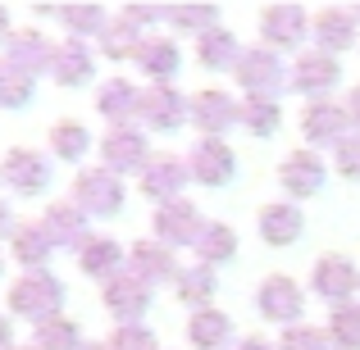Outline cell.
<instances>
[{
    "label": "cell",
    "instance_id": "e575fe53",
    "mask_svg": "<svg viewBox=\"0 0 360 350\" xmlns=\"http://www.w3.org/2000/svg\"><path fill=\"white\" fill-rule=\"evenodd\" d=\"M278 100H264V96H246V105H242V128L246 132H255V137H274L278 132Z\"/></svg>",
    "mask_w": 360,
    "mask_h": 350
},
{
    "label": "cell",
    "instance_id": "484cf974",
    "mask_svg": "<svg viewBox=\"0 0 360 350\" xmlns=\"http://www.w3.org/2000/svg\"><path fill=\"white\" fill-rule=\"evenodd\" d=\"M78 264H82V273H91V278H115L119 264H123V250H119V241H110V236H87V241L78 245Z\"/></svg>",
    "mask_w": 360,
    "mask_h": 350
},
{
    "label": "cell",
    "instance_id": "ac0fdd59",
    "mask_svg": "<svg viewBox=\"0 0 360 350\" xmlns=\"http://www.w3.org/2000/svg\"><path fill=\"white\" fill-rule=\"evenodd\" d=\"M278 177H283V187H288V196H315L319 187H324V159L310 155V150H297V155L283 159Z\"/></svg>",
    "mask_w": 360,
    "mask_h": 350
},
{
    "label": "cell",
    "instance_id": "b9f144b4",
    "mask_svg": "<svg viewBox=\"0 0 360 350\" xmlns=\"http://www.w3.org/2000/svg\"><path fill=\"white\" fill-rule=\"evenodd\" d=\"M333 164L342 177H360V132H347L333 146Z\"/></svg>",
    "mask_w": 360,
    "mask_h": 350
},
{
    "label": "cell",
    "instance_id": "681fc988",
    "mask_svg": "<svg viewBox=\"0 0 360 350\" xmlns=\"http://www.w3.org/2000/svg\"><path fill=\"white\" fill-rule=\"evenodd\" d=\"M78 350H110V346H101V342H82Z\"/></svg>",
    "mask_w": 360,
    "mask_h": 350
},
{
    "label": "cell",
    "instance_id": "277c9868",
    "mask_svg": "<svg viewBox=\"0 0 360 350\" xmlns=\"http://www.w3.org/2000/svg\"><path fill=\"white\" fill-rule=\"evenodd\" d=\"M187 119H192L205 137H224V128L242 123V105L229 96V91L205 87V91H196V96L187 100Z\"/></svg>",
    "mask_w": 360,
    "mask_h": 350
},
{
    "label": "cell",
    "instance_id": "ffe728a7",
    "mask_svg": "<svg viewBox=\"0 0 360 350\" xmlns=\"http://www.w3.org/2000/svg\"><path fill=\"white\" fill-rule=\"evenodd\" d=\"M137 105H141V91L132 87V82H123V78H110L105 87H101V96H96V109L115 123V128H128V123L137 119Z\"/></svg>",
    "mask_w": 360,
    "mask_h": 350
},
{
    "label": "cell",
    "instance_id": "8d00e7d4",
    "mask_svg": "<svg viewBox=\"0 0 360 350\" xmlns=\"http://www.w3.org/2000/svg\"><path fill=\"white\" fill-rule=\"evenodd\" d=\"M165 23L205 36L210 27H219V9H214V5H174V9H165Z\"/></svg>",
    "mask_w": 360,
    "mask_h": 350
},
{
    "label": "cell",
    "instance_id": "ab89813d",
    "mask_svg": "<svg viewBox=\"0 0 360 350\" xmlns=\"http://www.w3.org/2000/svg\"><path fill=\"white\" fill-rule=\"evenodd\" d=\"M328 346H333V342H328L324 328L297 323V328H288V332H283V346L278 350H328Z\"/></svg>",
    "mask_w": 360,
    "mask_h": 350
},
{
    "label": "cell",
    "instance_id": "d6a6232c",
    "mask_svg": "<svg viewBox=\"0 0 360 350\" xmlns=\"http://www.w3.org/2000/svg\"><path fill=\"white\" fill-rule=\"evenodd\" d=\"M32 346L37 350H78L82 346V337H78V323L73 318H46V323H37L32 328Z\"/></svg>",
    "mask_w": 360,
    "mask_h": 350
},
{
    "label": "cell",
    "instance_id": "5bb4252c",
    "mask_svg": "<svg viewBox=\"0 0 360 350\" xmlns=\"http://www.w3.org/2000/svg\"><path fill=\"white\" fill-rule=\"evenodd\" d=\"M101 155H105V168L110 173H128V168H146V137L137 128H110L105 141H101Z\"/></svg>",
    "mask_w": 360,
    "mask_h": 350
},
{
    "label": "cell",
    "instance_id": "f35d334b",
    "mask_svg": "<svg viewBox=\"0 0 360 350\" xmlns=\"http://www.w3.org/2000/svg\"><path fill=\"white\" fill-rule=\"evenodd\" d=\"M55 18H60V23L69 27V32L78 36V41H82V36H87V32H105V23H110V18H105V9H96V5H78V9H55Z\"/></svg>",
    "mask_w": 360,
    "mask_h": 350
},
{
    "label": "cell",
    "instance_id": "4fadbf2b",
    "mask_svg": "<svg viewBox=\"0 0 360 350\" xmlns=\"http://www.w3.org/2000/svg\"><path fill=\"white\" fill-rule=\"evenodd\" d=\"M338 78H342V69H338V60L328 51H306L297 55V64H292L288 82L297 91H306V96H319V91H333Z\"/></svg>",
    "mask_w": 360,
    "mask_h": 350
},
{
    "label": "cell",
    "instance_id": "f5cc1de1",
    "mask_svg": "<svg viewBox=\"0 0 360 350\" xmlns=\"http://www.w3.org/2000/svg\"><path fill=\"white\" fill-rule=\"evenodd\" d=\"M352 14H356V23H360V9H352Z\"/></svg>",
    "mask_w": 360,
    "mask_h": 350
},
{
    "label": "cell",
    "instance_id": "7dc6e473",
    "mask_svg": "<svg viewBox=\"0 0 360 350\" xmlns=\"http://www.w3.org/2000/svg\"><path fill=\"white\" fill-rule=\"evenodd\" d=\"M14 36V27H9V9H0V41H9Z\"/></svg>",
    "mask_w": 360,
    "mask_h": 350
},
{
    "label": "cell",
    "instance_id": "9a60e30c",
    "mask_svg": "<svg viewBox=\"0 0 360 350\" xmlns=\"http://www.w3.org/2000/svg\"><path fill=\"white\" fill-rule=\"evenodd\" d=\"M347 105H333V100H310L306 105V114H301V132H306L310 141H319V146H324V141H342L347 137Z\"/></svg>",
    "mask_w": 360,
    "mask_h": 350
},
{
    "label": "cell",
    "instance_id": "c3c4849f",
    "mask_svg": "<svg viewBox=\"0 0 360 350\" xmlns=\"http://www.w3.org/2000/svg\"><path fill=\"white\" fill-rule=\"evenodd\" d=\"M238 350H274V346H269V342H260V337H246Z\"/></svg>",
    "mask_w": 360,
    "mask_h": 350
},
{
    "label": "cell",
    "instance_id": "816d5d0a",
    "mask_svg": "<svg viewBox=\"0 0 360 350\" xmlns=\"http://www.w3.org/2000/svg\"><path fill=\"white\" fill-rule=\"evenodd\" d=\"M0 273H5V255H0Z\"/></svg>",
    "mask_w": 360,
    "mask_h": 350
},
{
    "label": "cell",
    "instance_id": "d4e9b609",
    "mask_svg": "<svg viewBox=\"0 0 360 350\" xmlns=\"http://www.w3.org/2000/svg\"><path fill=\"white\" fill-rule=\"evenodd\" d=\"M9 255H14L18 264H23L27 273H37L46 260H51V241H46L41 223H18L14 236H9Z\"/></svg>",
    "mask_w": 360,
    "mask_h": 350
},
{
    "label": "cell",
    "instance_id": "4dcf8cb0",
    "mask_svg": "<svg viewBox=\"0 0 360 350\" xmlns=\"http://www.w3.org/2000/svg\"><path fill=\"white\" fill-rule=\"evenodd\" d=\"M196 255H201V264H224L238 255V232L229 228V223H205L201 236H196Z\"/></svg>",
    "mask_w": 360,
    "mask_h": 350
},
{
    "label": "cell",
    "instance_id": "f546056e",
    "mask_svg": "<svg viewBox=\"0 0 360 350\" xmlns=\"http://www.w3.org/2000/svg\"><path fill=\"white\" fill-rule=\"evenodd\" d=\"M146 46V32L141 27H132L128 18H115V23H105V32H101V51L110 55V60H137V51Z\"/></svg>",
    "mask_w": 360,
    "mask_h": 350
},
{
    "label": "cell",
    "instance_id": "5b68a950",
    "mask_svg": "<svg viewBox=\"0 0 360 350\" xmlns=\"http://www.w3.org/2000/svg\"><path fill=\"white\" fill-rule=\"evenodd\" d=\"M201 210H196L192 201H183V196H178V201H165L155 210V236H160V245H169V250H174V245H196V236H201Z\"/></svg>",
    "mask_w": 360,
    "mask_h": 350
},
{
    "label": "cell",
    "instance_id": "7c38bea8",
    "mask_svg": "<svg viewBox=\"0 0 360 350\" xmlns=\"http://www.w3.org/2000/svg\"><path fill=\"white\" fill-rule=\"evenodd\" d=\"M183 182H187V164L178 155H150L146 168H141V196L150 201H178L183 196Z\"/></svg>",
    "mask_w": 360,
    "mask_h": 350
},
{
    "label": "cell",
    "instance_id": "cb8c5ba5",
    "mask_svg": "<svg viewBox=\"0 0 360 350\" xmlns=\"http://www.w3.org/2000/svg\"><path fill=\"white\" fill-rule=\"evenodd\" d=\"M315 36H319V51H347L356 41V14L352 9H319Z\"/></svg>",
    "mask_w": 360,
    "mask_h": 350
},
{
    "label": "cell",
    "instance_id": "7402d4cb",
    "mask_svg": "<svg viewBox=\"0 0 360 350\" xmlns=\"http://www.w3.org/2000/svg\"><path fill=\"white\" fill-rule=\"evenodd\" d=\"M132 273L141 282H165V278H178V264H174V250L160 241H137L132 245Z\"/></svg>",
    "mask_w": 360,
    "mask_h": 350
},
{
    "label": "cell",
    "instance_id": "8fae6325",
    "mask_svg": "<svg viewBox=\"0 0 360 350\" xmlns=\"http://www.w3.org/2000/svg\"><path fill=\"white\" fill-rule=\"evenodd\" d=\"M255 305H260V314L274 318V323H297L301 309H306V300H301V287H297L292 278L274 273V278L260 282V291H255Z\"/></svg>",
    "mask_w": 360,
    "mask_h": 350
},
{
    "label": "cell",
    "instance_id": "bcb514c9",
    "mask_svg": "<svg viewBox=\"0 0 360 350\" xmlns=\"http://www.w3.org/2000/svg\"><path fill=\"white\" fill-rule=\"evenodd\" d=\"M0 350H14V328H9L5 314H0Z\"/></svg>",
    "mask_w": 360,
    "mask_h": 350
},
{
    "label": "cell",
    "instance_id": "e0dca14e",
    "mask_svg": "<svg viewBox=\"0 0 360 350\" xmlns=\"http://www.w3.org/2000/svg\"><path fill=\"white\" fill-rule=\"evenodd\" d=\"M51 55H55V46H46V36L37 32V27H23V32H14L5 41V60L14 64V69H23V73H41V69H51Z\"/></svg>",
    "mask_w": 360,
    "mask_h": 350
},
{
    "label": "cell",
    "instance_id": "6da1fadb",
    "mask_svg": "<svg viewBox=\"0 0 360 350\" xmlns=\"http://www.w3.org/2000/svg\"><path fill=\"white\" fill-rule=\"evenodd\" d=\"M64 305V282L51 278L46 269L37 273H23V278L9 287V309L23 318H32V323H46V318H55Z\"/></svg>",
    "mask_w": 360,
    "mask_h": 350
},
{
    "label": "cell",
    "instance_id": "74e56055",
    "mask_svg": "<svg viewBox=\"0 0 360 350\" xmlns=\"http://www.w3.org/2000/svg\"><path fill=\"white\" fill-rule=\"evenodd\" d=\"M328 342L338 350H360V305H342L328 318Z\"/></svg>",
    "mask_w": 360,
    "mask_h": 350
},
{
    "label": "cell",
    "instance_id": "8992f818",
    "mask_svg": "<svg viewBox=\"0 0 360 350\" xmlns=\"http://www.w3.org/2000/svg\"><path fill=\"white\" fill-rule=\"evenodd\" d=\"M233 168H238V159H233V146L224 137H201L187 155V173L205 187H224L233 177Z\"/></svg>",
    "mask_w": 360,
    "mask_h": 350
},
{
    "label": "cell",
    "instance_id": "30bf717a",
    "mask_svg": "<svg viewBox=\"0 0 360 350\" xmlns=\"http://www.w3.org/2000/svg\"><path fill=\"white\" fill-rule=\"evenodd\" d=\"M315 291L328 300V305H352V296L360 291V273L352 269V260H342V255H324V260L315 264Z\"/></svg>",
    "mask_w": 360,
    "mask_h": 350
},
{
    "label": "cell",
    "instance_id": "9c48e42d",
    "mask_svg": "<svg viewBox=\"0 0 360 350\" xmlns=\"http://www.w3.org/2000/svg\"><path fill=\"white\" fill-rule=\"evenodd\" d=\"M101 300H105V309H110V314H119L123 323H137V314L150 305V287H146V282H141L132 269H119L115 278H105Z\"/></svg>",
    "mask_w": 360,
    "mask_h": 350
},
{
    "label": "cell",
    "instance_id": "1f68e13d",
    "mask_svg": "<svg viewBox=\"0 0 360 350\" xmlns=\"http://www.w3.org/2000/svg\"><path fill=\"white\" fill-rule=\"evenodd\" d=\"M37 91V78L23 69H14L9 60H0V109H23Z\"/></svg>",
    "mask_w": 360,
    "mask_h": 350
},
{
    "label": "cell",
    "instance_id": "ee69618b",
    "mask_svg": "<svg viewBox=\"0 0 360 350\" xmlns=\"http://www.w3.org/2000/svg\"><path fill=\"white\" fill-rule=\"evenodd\" d=\"M14 228H18V223H14V214H9V205L0 201V236H14Z\"/></svg>",
    "mask_w": 360,
    "mask_h": 350
},
{
    "label": "cell",
    "instance_id": "ba28073f",
    "mask_svg": "<svg viewBox=\"0 0 360 350\" xmlns=\"http://www.w3.org/2000/svg\"><path fill=\"white\" fill-rule=\"evenodd\" d=\"M137 119L155 132H174V128H183V119H187V100L178 96L169 82H150V87L141 91Z\"/></svg>",
    "mask_w": 360,
    "mask_h": 350
},
{
    "label": "cell",
    "instance_id": "7a4b0ae2",
    "mask_svg": "<svg viewBox=\"0 0 360 350\" xmlns=\"http://www.w3.org/2000/svg\"><path fill=\"white\" fill-rule=\"evenodd\" d=\"M233 78L242 82L251 96H264V100H274L283 87H288V69L278 64V55L274 51H264V46H255V51H242L238 55V64H233Z\"/></svg>",
    "mask_w": 360,
    "mask_h": 350
},
{
    "label": "cell",
    "instance_id": "f6af8a7d",
    "mask_svg": "<svg viewBox=\"0 0 360 350\" xmlns=\"http://www.w3.org/2000/svg\"><path fill=\"white\" fill-rule=\"evenodd\" d=\"M347 119L356 123V132H360V87L352 91V96H347Z\"/></svg>",
    "mask_w": 360,
    "mask_h": 350
},
{
    "label": "cell",
    "instance_id": "52a82bcc",
    "mask_svg": "<svg viewBox=\"0 0 360 350\" xmlns=\"http://www.w3.org/2000/svg\"><path fill=\"white\" fill-rule=\"evenodd\" d=\"M0 182L9 187V191L18 196H37L46 191V182H51V164H46V155H37V150H9L5 159H0Z\"/></svg>",
    "mask_w": 360,
    "mask_h": 350
},
{
    "label": "cell",
    "instance_id": "d590c367",
    "mask_svg": "<svg viewBox=\"0 0 360 350\" xmlns=\"http://www.w3.org/2000/svg\"><path fill=\"white\" fill-rule=\"evenodd\" d=\"M174 287H178V300H187V305H205V300H210V291H214L210 264H192V269H183L174 278Z\"/></svg>",
    "mask_w": 360,
    "mask_h": 350
},
{
    "label": "cell",
    "instance_id": "836d02e7",
    "mask_svg": "<svg viewBox=\"0 0 360 350\" xmlns=\"http://www.w3.org/2000/svg\"><path fill=\"white\" fill-rule=\"evenodd\" d=\"M51 146H55V155H60V159H82V155H87V146H91V132L82 128L78 119H60L51 128Z\"/></svg>",
    "mask_w": 360,
    "mask_h": 350
},
{
    "label": "cell",
    "instance_id": "f907efd6",
    "mask_svg": "<svg viewBox=\"0 0 360 350\" xmlns=\"http://www.w3.org/2000/svg\"><path fill=\"white\" fill-rule=\"evenodd\" d=\"M14 350H37V346H14Z\"/></svg>",
    "mask_w": 360,
    "mask_h": 350
},
{
    "label": "cell",
    "instance_id": "83f0119b",
    "mask_svg": "<svg viewBox=\"0 0 360 350\" xmlns=\"http://www.w3.org/2000/svg\"><path fill=\"white\" fill-rule=\"evenodd\" d=\"M137 64L150 82H169L178 73V46L169 36H146V46L137 51Z\"/></svg>",
    "mask_w": 360,
    "mask_h": 350
},
{
    "label": "cell",
    "instance_id": "7bdbcfd3",
    "mask_svg": "<svg viewBox=\"0 0 360 350\" xmlns=\"http://www.w3.org/2000/svg\"><path fill=\"white\" fill-rule=\"evenodd\" d=\"M119 18H128L132 27H141V32H146L150 23H160V18H165V9H160V5H128Z\"/></svg>",
    "mask_w": 360,
    "mask_h": 350
},
{
    "label": "cell",
    "instance_id": "d6986e66",
    "mask_svg": "<svg viewBox=\"0 0 360 350\" xmlns=\"http://www.w3.org/2000/svg\"><path fill=\"white\" fill-rule=\"evenodd\" d=\"M51 73H55L60 87H82V82H91V51L78 41V36L60 41L55 55H51Z\"/></svg>",
    "mask_w": 360,
    "mask_h": 350
},
{
    "label": "cell",
    "instance_id": "2e32d148",
    "mask_svg": "<svg viewBox=\"0 0 360 350\" xmlns=\"http://www.w3.org/2000/svg\"><path fill=\"white\" fill-rule=\"evenodd\" d=\"M306 9L301 5H269L260 14V36L269 46H297L301 36H306Z\"/></svg>",
    "mask_w": 360,
    "mask_h": 350
},
{
    "label": "cell",
    "instance_id": "3957f363",
    "mask_svg": "<svg viewBox=\"0 0 360 350\" xmlns=\"http://www.w3.org/2000/svg\"><path fill=\"white\" fill-rule=\"evenodd\" d=\"M73 205L82 214H119L123 210V182L110 168H87L73 177Z\"/></svg>",
    "mask_w": 360,
    "mask_h": 350
},
{
    "label": "cell",
    "instance_id": "f1b7e54d",
    "mask_svg": "<svg viewBox=\"0 0 360 350\" xmlns=\"http://www.w3.org/2000/svg\"><path fill=\"white\" fill-rule=\"evenodd\" d=\"M238 36L229 32V27H210L205 36H196V60L205 64V69H229V64H238Z\"/></svg>",
    "mask_w": 360,
    "mask_h": 350
},
{
    "label": "cell",
    "instance_id": "4316f807",
    "mask_svg": "<svg viewBox=\"0 0 360 350\" xmlns=\"http://www.w3.org/2000/svg\"><path fill=\"white\" fill-rule=\"evenodd\" d=\"M260 236L269 245H292L301 236V210L297 205H264L260 210Z\"/></svg>",
    "mask_w": 360,
    "mask_h": 350
},
{
    "label": "cell",
    "instance_id": "44dd1931",
    "mask_svg": "<svg viewBox=\"0 0 360 350\" xmlns=\"http://www.w3.org/2000/svg\"><path fill=\"white\" fill-rule=\"evenodd\" d=\"M82 210L73 201H60V205H51V210L41 214V232H46V241L51 245H73V241H87V236H82Z\"/></svg>",
    "mask_w": 360,
    "mask_h": 350
},
{
    "label": "cell",
    "instance_id": "603a6c76",
    "mask_svg": "<svg viewBox=\"0 0 360 350\" xmlns=\"http://www.w3.org/2000/svg\"><path fill=\"white\" fill-rule=\"evenodd\" d=\"M187 337H192L196 350H224L233 337V318L219 314V309H196L192 323H187Z\"/></svg>",
    "mask_w": 360,
    "mask_h": 350
},
{
    "label": "cell",
    "instance_id": "60d3db41",
    "mask_svg": "<svg viewBox=\"0 0 360 350\" xmlns=\"http://www.w3.org/2000/svg\"><path fill=\"white\" fill-rule=\"evenodd\" d=\"M110 350H155V337L141 323H119L115 337H110Z\"/></svg>",
    "mask_w": 360,
    "mask_h": 350
}]
</instances>
